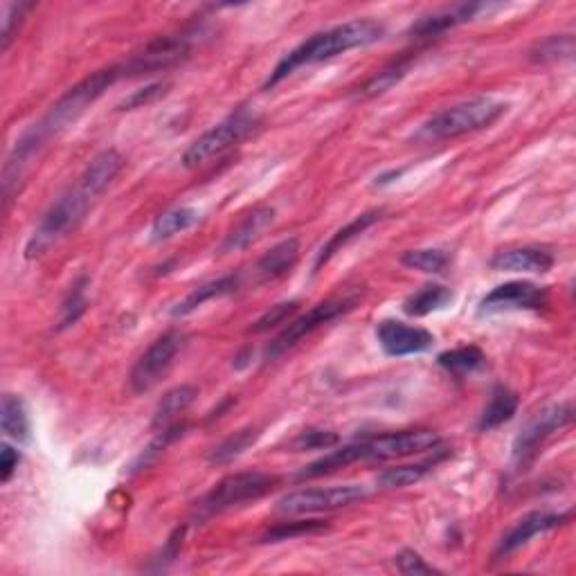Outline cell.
<instances>
[{"label":"cell","instance_id":"6da1fadb","mask_svg":"<svg viewBox=\"0 0 576 576\" xmlns=\"http://www.w3.org/2000/svg\"><path fill=\"white\" fill-rule=\"evenodd\" d=\"M385 34V27L372 21V18H358V21H349L331 27V30H324L313 34L311 39H306L304 43L297 45L286 57L277 63L275 70L270 72V77L266 79L264 88H273L279 81H284L291 72L302 66H311V63L329 61L338 54H345L349 50L367 48L376 41H381Z\"/></svg>","mask_w":576,"mask_h":576},{"label":"cell","instance_id":"7a4b0ae2","mask_svg":"<svg viewBox=\"0 0 576 576\" xmlns=\"http://www.w3.org/2000/svg\"><path fill=\"white\" fill-rule=\"evenodd\" d=\"M124 63L120 66H111L104 70H97L86 79H81L77 86H72L66 95H63L57 104H54L48 113H45L39 122L30 126V131L41 142L48 144L54 135H59L70 124H75L81 115H84L90 106H93L99 97H102L108 88L117 81L124 79Z\"/></svg>","mask_w":576,"mask_h":576},{"label":"cell","instance_id":"3957f363","mask_svg":"<svg viewBox=\"0 0 576 576\" xmlns=\"http://www.w3.org/2000/svg\"><path fill=\"white\" fill-rule=\"evenodd\" d=\"M507 113V104L495 102L491 97H475L471 102L448 106L430 117L414 133L417 142H439L453 140L459 135L489 129Z\"/></svg>","mask_w":576,"mask_h":576},{"label":"cell","instance_id":"277c9868","mask_svg":"<svg viewBox=\"0 0 576 576\" xmlns=\"http://www.w3.org/2000/svg\"><path fill=\"white\" fill-rule=\"evenodd\" d=\"M90 198L79 185L70 189L68 194H63L57 203L50 205V210L43 214V219L36 225L30 241L25 246V257L36 259L48 252L52 246H57L61 239H66L68 234L79 228V223L84 221L88 212Z\"/></svg>","mask_w":576,"mask_h":576},{"label":"cell","instance_id":"5b68a950","mask_svg":"<svg viewBox=\"0 0 576 576\" xmlns=\"http://www.w3.org/2000/svg\"><path fill=\"white\" fill-rule=\"evenodd\" d=\"M259 117L250 111V108L241 106L237 111L230 113L225 120L214 124L210 131H205L201 138L189 144L183 153V165L187 169L201 167L205 162L219 158L221 153L228 151L234 144H239L246 135L255 131Z\"/></svg>","mask_w":576,"mask_h":576},{"label":"cell","instance_id":"8992f818","mask_svg":"<svg viewBox=\"0 0 576 576\" xmlns=\"http://www.w3.org/2000/svg\"><path fill=\"white\" fill-rule=\"evenodd\" d=\"M277 486V477L261 473V471H248V473H232L223 477L219 484L212 486V491L198 502V516L210 518L214 513L228 511L237 504L264 498Z\"/></svg>","mask_w":576,"mask_h":576},{"label":"cell","instance_id":"52a82bcc","mask_svg":"<svg viewBox=\"0 0 576 576\" xmlns=\"http://www.w3.org/2000/svg\"><path fill=\"white\" fill-rule=\"evenodd\" d=\"M369 495L363 484H342L327 486V489H300L284 495L277 502L275 511L279 516H311V513H327L336 509H345L349 504L365 500Z\"/></svg>","mask_w":576,"mask_h":576},{"label":"cell","instance_id":"ba28073f","mask_svg":"<svg viewBox=\"0 0 576 576\" xmlns=\"http://www.w3.org/2000/svg\"><path fill=\"white\" fill-rule=\"evenodd\" d=\"M358 302H360L358 293H345V295L331 297V300H324L320 304H315L309 313H304L302 318L293 320L273 342H270V347L266 351V358L270 360V358L282 356L284 351L293 349L297 342L304 340L306 336H311V333L315 329H320L322 324H329L333 320H338L340 315H347L349 311H354Z\"/></svg>","mask_w":576,"mask_h":576},{"label":"cell","instance_id":"9c48e42d","mask_svg":"<svg viewBox=\"0 0 576 576\" xmlns=\"http://www.w3.org/2000/svg\"><path fill=\"white\" fill-rule=\"evenodd\" d=\"M574 419V405L570 401L554 403L549 408L540 410L531 419L513 444V464L518 468H527L540 453V446L565 426H570Z\"/></svg>","mask_w":576,"mask_h":576},{"label":"cell","instance_id":"30bf717a","mask_svg":"<svg viewBox=\"0 0 576 576\" xmlns=\"http://www.w3.org/2000/svg\"><path fill=\"white\" fill-rule=\"evenodd\" d=\"M185 345L183 331H167L158 340L151 342V347L135 360V365L129 374V385L135 394H144L156 387L162 376L174 365L176 356Z\"/></svg>","mask_w":576,"mask_h":576},{"label":"cell","instance_id":"8fae6325","mask_svg":"<svg viewBox=\"0 0 576 576\" xmlns=\"http://www.w3.org/2000/svg\"><path fill=\"white\" fill-rule=\"evenodd\" d=\"M441 437L435 430H403L378 435L360 441V459L363 462H387V459H405L437 450Z\"/></svg>","mask_w":576,"mask_h":576},{"label":"cell","instance_id":"7c38bea8","mask_svg":"<svg viewBox=\"0 0 576 576\" xmlns=\"http://www.w3.org/2000/svg\"><path fill=\"white\" fill-rule=\"evenodd\" d=\"M198 34H201V30H187L183 34L160 36V39L151 41L140 54H135L133 59L124 63L126 77L151 75V72L169 70L171 66H176V63L189 57V50H192Z\"/></svg>","mask_w":576,"mask_h":576},{"label":"cell","instance_id":"4fadbf2b","mask_svg":"<svg viewBox=\"0 0 576 576\" xmlns=\"http://www.w3.org/2000/svg\"><path fill=\"white\" fill-rule=\"evenodd\" d=\"M549 302V295L543 286L531 282H507L484 297L480 304L482 313L498 311H540Z\"/></svg>","mask_w":576,"mask_h":576},{"label":"cell","instance_id":"5bb4252c","mask_svg":"<svg viewBox=\"0 0 576 576\" xmlns=\"http://www.w3.org/2000/svg\"><path fill=\"white\" fill-rule=\"evenodd\" d=\"M376 338L385 354L396 358L423 354V351H428L435 345V336H432L430 331L421 327H410V324L396 320H383L378 324Z\"/></svg>","mask_w":576,"mask_h":576},{"label":"cell","instance_id":"9a60e30c","mask_svg":"<svg viewBox=\"0 0 576 576\" xmlns=\"http://www.w3.org/2000/svg\"><path fill=\"white\" fill-rule=\"evenodd\" d=\"M567 520H570L567 513H549V511L527 513L525 518H520L516 525L502 536L498 547H495V561H502V558L511 556L513 552H518L520 547H525L534 536L558 529L561 525H565Z\"/></svg>","mask_w":576,"mask_h":576},{"label":"cell","instance_id":"2e32d148","mask_svg":"<svg viewBox=\"0 0 576 576\" xmlns=\"http://www.w3.org/2000/svg\"><path fill=\"white\" fill-rule=\"evenodd\" d=\"M489 9L491 7L484 3H462L441 9V12L419 18V21L410 27V36L412 39H435V36H441L457 25L473 21L477 14L489 12Z\"/></svg>","mask_w":576,"mask_h":576},{"label":"cell","instance_id":"e0dca14e","mask_svg":"<svg viewBox=\"0 0 576 576\" xmlns=\"http://www.w3.org/2000/svg\"><path fill=\"white\" fill-rule=\"evenodd\" d=\"M552 266V252L538 246L509 248L498 252V255L491 259V268L502 270V273H547Z\"/></svg>","mask_w":576,"mask_h":576},{"label":"cell","instance_id":"ac0fdd59","mask_svg":"<svg viewBox=\"0 0 576 576\" xmlns=\"http://www.w3.org/2000/svg\"><path fill=\"white\" fill-rule=\"evenodd\" d=\"M275 223V207L261 205L248 212L243 219L228 232V237L221 243V252H239L255 243L270 225Z\"/></svg>","mask_w":576,"mask_h":576},{"label":"cell","instance_id":"d6986e66","mask_svg":"<svg viewBox=\"0 0 576 576\" xmlns=\"http://www.w3.org/2000/svg\"><path fill=\"white\" fill-rule=\"evenodd\" d=\"M124 167V158L115 149H106L102 153L90 160V165L86 167L84 174L79 178V187L93 198L104 192V189L113 183Z\"/></svg>","mask_w":576,"mask_h":576},{"label":"cell","instance_id":"ffe728a7","mask_svg":"<svg viewBox=\"0 0 576 576\" xmlns=\"http://www.w3.org/2000/svg\"><path fill=\"white\" fill-rule=\"evenodd\" d=\"M297 259H300V241L295 237L284 239L257 261L255 273L261 282H275V279L291 273Z\"/></svg>","mask_w":576,"mask_h":576},{"label":"cell","instance_id":"44dd1931","mask_svg":"<svg viewBox=\"0 0 576 576\" xmlns=\"http://www.w3.org/2000/svg\"><path fill=\"white\" fill-rule=\"evenodd\" d=\"M383 219V210H372V212H365V214H360L356 216L354 221H349L345 228H340L336 234H331L329 241L324 243V246L320 248L318 255H315V264H313V273H318V270L324 266V264H329L331 257L336 255V252H340L342 248L347 246V243H351L354 239H358L360 234H363L365 230L372 228V225L376 221H381Z\"/></svg>","mask_w":576,"mask_h":576},{"label":"cell","instance_id":"7402d4cb","mask_svg":"<svg viewBox=\"0 0 576 576\" xmlns=\"http://www.w3.org/2000/svg\"><path fill=\"white\" fill-rule=\"evenodd\" d=\"M239 288V277L237 275H225L219 279H212V282H205L201 286H196L192 293L185 295L174 309H171V315L174 318H183V315L194 313L198 306H203L205 302L216 300V297H225L232 295Z\"/></svg>","mask_w":576,"mask_h":576},{"label":"cell","instance_id":"603a6c76","mask_svg":"<svg viewBox=\"0 0 576 576\" xmlns=\"http://www.w3.org/2000/svg\"><path fill=\"white\" fill-rule=\"evenodd\" d=\"M198 390L194 385H178L162 396L156 412H153V430H165L174 426L176 419L183 414L189 405L196 401Z\"/></svg>","mask_w":576,"mask_h":576},{"label":"cell","instance_id":"cb8c5ba5","mask_svg":"<svg viewBox=\"0 0 576 576\" xmlns=\"http://www.w3.org/2000/svg\"><path fill=\"white\" fill-rule=\"evenodd\" d=\"M516 412H518V394L511 392L509 387L498 385L491 392V399L489 403H486L480 421H477V430L489 432V430L500 428L502 423L511 421Z\"/></svg>","mask_w":576,"mask_h":576},{"label":"cell","instance_id":"d4e9b609","mask_svg":"<svg viewBox=\"0 0 576 576\" xmlns=\"http://www.w3.org/2000/svg\"><path fill=\"white\" fill-rule=\"evenodd\" d=\"M356 462H363V459H360V441H356V444L336 448L324 457L315 459V462H311L309 466H304L302 471L297 473V480H315V477L338 473L340 468H347Z\"/></svg>","mask_w":576,"mask_h":576},{"label":"cell","instance_id":"484cf974","mask_svg":"<svg viewBox=\"0 0 576 576\" xmlns=\"http://www.w3.org/2000/svg\"><path fill=\"white\" fill-rule=\"evenodd\" d=\"M0 428H3L5 437L18 441V444L30 439V417H27L21 396L16 394L3 396V403H0Z\"/></svg>","mask_w":576,"mask_h":576},{"label":"cell","instance_id":"4316f807","mask_svg":"<svg viewBox=\"0 0 576 576\" xmlns=\"http://www.w3.org/2000/svg\"><path fill=\"white\" fill-rule=\"evenodd\" d=\"M450 302H453V291L450 288L444 284H426L403 302V311L412 315V318H423V315L432 311L444 309Z\"/></svg>","mask_w":576,"mask_h":576},{"label":"cell","instance_id":"83f0119b","mask_svg":"<svg viewBox=\"0 0 576 576\" xmlns=\"http://www.w3.org/2000/svg\"><path fill=\"white\" fill-rule=\"evenodd\" d=\"M412 63H414V54L405 52V57L392 61L390 66L383 68L381 72H378V75H374L372 79H369L367 84L358 90V97L372 99V97L387 93V90L394 88L405 75H408V70L412 68Z\"/></svg>","mask_w":576,"mask_h":576},{"label":"cell","instance_id":"f1b7e54d","mask_svg":"<svg viewBox=\"0 0 576 576\" xmlns=\"http://www.w3.org/2000/svg\"><path fill=\"white\" fill-rule=\"evenodd\" d=\"M198 223V212L192 207H174L165 214H160L151 225V239L153 241H167L176 234L185 232Z\"/></svg>","mask_w":576,"mask_h":576},{"label":"cell","instance_id":"f546056e","mask_svg":"<svg viewBox=\"0 0 576 576\" xmlns=\"http://www.w3.org/2000/svg\"><path fill=\"white\" fill-rule=\"evenodd\" d=\"M441 457L437 459H428V462H417V464H405V466H394V468H385V471L376 477V484L381 486V489H405V486L410 484H417L419 480L426 477V473L430 471L432 466L439 462Z\"/></svg>","mask_w":576,"mask_h":576},{"label":"cell","instance_id":"4dcf8cb0","mask_svg":"<svg viewBox=\"0 0 576 576\" xmlns=\"http://www.w3.org/2000/svg\"><path fill=\"white\" fill-rule=\"evenodd\" d=\"M437 363L450 374L466 376V374L477 372V369H482L486 365V356L482 354V349L471 345V347H457V349L444 351V354H439Z\"/></svg>","mask_w":576,"mask_h":576},{"label":"cell","instance_id":"1f68e13d","mask_svg":"<svg viewBox=\"0 0 576 576\" xmlns=\"http://www.w3.org/2000/svg\"><path fill=\"white\" fill-rule=\"evenodd\" d=\"M86 288H88V277L81 275L77 277L75 282H72L70 291L66 295V300L61 304V313H59V320H57V331H63L72 327V324H77L81 315L86 313L88 309V297H86Z\"/></svg>","mask_w":576,"mask_h":576},{"label":"cell","instance_id":"d6a6232c","mask_svg":"<svg viewBox=\"0 0 576 576\" xmlns=\"http://www.w3.org/2000/svg\"><path fill=\"white\" fill-rule=\"evenodd\" d=\"M259 439V430L257 428H241L230 435L228 439H223L219 446H216L210 453V462L212 464H228L232 459H237L239 455L246 453V450L255 444Z\"/></svg>","mask_w":576,"mask_h":576},{"label":"cell","instance_id":"836d02e7","mask_svg":"<svg viewBox=\"0 0 576 576\" xmlns=\"http://www.w3.org/2000/svg\"><path fill=\"white\" fill-rule=\"evenodd\" d=\"M401 264L405 268L412 270H421V273H430V275H439L444 273L450 264V257L446 250H437V248H421V250H408L401 255Z\"/></svg>","mask_w":576,"mask_h":576},{"label":"cell","instance_id":"e575fe53","mask_svg":"<svg viewBox=\"0 0 576 576\" xmlns=\"http://www.w3.org/2000/svg\"><path fill=\"white\" fill-rule=\"evenodd\" d=\"M572 54H574V36L556 34L536 43V48L529 52V59L534 63H556L572 59Z\"/></svg>","mask_w":576,"mask_h":576},{"label":"cell","instance_id":"d590c367","mask_svg":"<svg viewBox=\"0 0 576 576\" xmlns=\"http://www.w3.org/2000/svg\"><path fill=\"white\" fill-rule=\"evenodd\" d=\"M327 529V522L322 520H291V522H279L273 529H268L261 536V543H282V540H293L311 534H320Z\"/></svg>","mask_w":576,"mask_h":576},{"label":"cell","instance_id":"8d00e7d4","mask_svg":"<svg viewBox=\"0 0 576 576\" xmlns=\"http://www.w3.org/2000/svg\"><path fill=\"white\" fill-rule=\"evenodd\" d=\"M338 441L340 437L336 435V432L311 428V430L300 432V435L291 441V448L297 450V453H302V450H327V448L338 446Z\"/></svg>","mask_w":576,"mask_h":576},{"label":"cell","instance_id":"74e56055","mask_svg":"<svg viewBox=\"0 0 576 576\" xmlns=\"http://www.w3.org/2000/svg\"><path fill=\"white\" fill-rule=\"evenodd\" d=\"M297 306H300V302H282V304H275V306H270V311H266L264 315H261L259 320L252 322V327L248 329L250 333H264L268 329H273L277 327V324H284L291 315L297 311Z\"/></svg>","mask_w":576,"mask_h":576},{"label":"cell","instance_id":"f35d334b","mask_svg":"<svg viewBox=\"0 0 576 576\" xmlns=\"http://www.w3.org/2000/svg\"><path fill=\"white\" fill-rule=\"evenodd\" d=\"M167 88L169 86L162 84V81H156V84H147L138 90H133L129 97H124L122 102L117 104V108H120V111H133V108H142L147 104H153L158 97L167 93Z\"/></svg>","mask_w":576,"mask_h":576},{"label":"cell","instance_id":"ab89813d","mask_svg":"<svg viewBox=\"0 0 576 576\" xmlns=\"http://www.w3.org/2000/svg\"><path fill=\"white\" fill-rule=\"evenodd\" d=\"M30 7H32L30 3L5 5V9H3V52L9 50V45H12L14 36L18 32V27H21V23H23V16Z\"/></svg>","mask_w":576,"mask_h":576},{"label":"cell","instance_id":"60d3db41","mask_svg":"<svg viewBox=\"0 0 576 576\" xmlns=\"http://www.w3.org/2000/svg\"><path fill=\"white\" fill-rule=\"evenodd\" d=\"M394 563H396V570H399L401 574H435L437 572L435 567L428 565L417 552H412V549H405V552H401L399 556H396Z\"/></svg>","mask_w":576,"mask_h":576},{"label":"cell","instance_id":"b9f144b4","mask_svg":"<svg viewBox=\"0 0 576 576\" xmlns=\"http://www.w3.org/2000/svg\"><path fill=\"white\" fill-rule=\"evenodd\" d=\"M183 538H185V527H176L174 534H171L165 543V547H162L160 556L156 558L158 567H167L169 563L176 561L178 554H180V547H183Z\"/></svg>","mask_w":576,"mask_h":576},{"label":"cell","instance_id":"7bdbcfd3","mask_svg":"<svg viewBox=\"0 0 576 576\" xmlns=\"http://www.w3.org/2000/svg\"><path fill=\"white\" fill-rule=\"evenodd\" d=\"M18 464H21V455H18V450L9 444L0 446V482L7 484L9 480H12Z\"/></svg>","mask_w":576,"mask_h":576}]
</instances>
